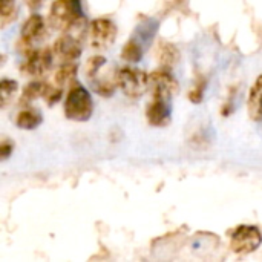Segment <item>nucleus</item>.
Listing matches in <instances>:
<instances>
[{
    "mask_svg": "<svg viewBox=\"0 0 262 262\" xmlns=\"http://www.w3.org/2000/svg\"><path fill=\"white\" fill-rule=\"evenodd\" d=\"M117 74L118 69H115L114 64H109L101 55L92 57L86 64V77L92 89L103 97H111L115 91V86H118Z\"/></svg>",
    "mask_w": 262,
    "mask_h": 262,
    "instance_id": "f257e3e1",
    "label": "nucleus"
},
{
    "mask_svg": "<svg viewBox=\"0 0 262 262\" xmlns=\"http://www.w3.org/2000/svg\"><path fill=\"white\" fill-rule=\"evenodd\" d=\"M84 21V12L80 0H55L51 14L49 23L57 31H71L75 26Z\"/></svg>",
    "mask_w": 262,
    "mask_h": 262,
    "instance_id": "f03ea898",
    "label": "nucleus"
},
{
    "mask_svg": "<svg viewBox=\"0 0 262 262\" xmlns=\"http://www.w3.org/2000/svg\"><path fill=\"white\" fill-rule=\"evenodd\" d=\"M94 111V103L91 94L83 86H72L66 101H64V114L69 120L74 121H86L91 118Z\"/></svg>",
    "mask_w": 262,
    "mask_h": 262,
    "instance_id": "7ed1b4c3",
    "label": "nucleus"
},
{
    "mask_svg": "<svg viewBox=\"0 0 262 262\" xmlns=\"http://www.w3.org/2000/svg\"><path fill=\"white\" fill-rule=\"evenodd\" d=\"M118 88L130 98H140L149 89V77L137 68H121L117 74Z\"/></svg>",
    "mask_w": 262,
    "mask_h": 262,
    "instance_id": "20e7f679",
    "label": "nucleus"
},
{
    "mask_svg": "<svg viewBox=\"0 0 262 262\" xmlns=\"http://www.w3.org/2000/svg\"><path fill=\"white\" fill-rule=\"evenodd\" d=\"M262 243L261 232L255 226H239L230 239V247L238 255H247L255 252Z\"/></svg>",
    "mask_w": 262,
    "mask_h": 262,
    "instance_id": "39448f33",
    "label": "nucleus"
},
{
    "mask_svg": "<svg viewBox=\"0 0 262 262\" xmlns=\"http://www.w3.org/2000/svg\"><path fill=\"white\" fill-rule=\"evenodd\" d=\"M115 37H117V28L107 18L94 20L89 26L88 38H89V45L94 49L109 48L115 41Z\"/></svg>",
    "mask_w": 262,
    "mask_h": 262,
    "instance_id": "423d86ee",
    "label": "nucleus"
},
{
    "mask_svg": "<svg viewBox=\"0 0 262 262\" xmlns=\"http://www.w3.org/2000/svg\"><path fill=\"white\" fill-rule=\"evenodd\" d=\"M149 91L154 98L170 100L178 92L177 80L166 71H157L149 75Z\"/></svg>",
    "mask_w": 262,
    "mask_h": 262,
    "instance_id": "0eeeda50",
    "label": "nucleus"
},
{
    "mask_svg": "<svg viewBox=\"0 0 262 262\" xmlns=\"http://www.w3.org/2000/svg\"><path fill=\"white\" fill-rule=\"evenodd\" d=\"M52 49H41V51H34L29 52L26 57V63L23 64V72L31 75V77H41L46 74L52 64Z\"/></svg>",
    "mask_w": 262,
    "mask_h": 262,
    "instance_id": "6e6552de",
    "label": "nucleus"
},
{
    "mask_svg": "<svg viewBox=\"0 0 262 262\" xmlns=\"http://www.w3.org/2000/svg\"><path fill=\"white\" fill-rule=\"evenodd\" d=\"M52 52L57 58H60L63 63H68V61H74L75 58L80 57L81 54V46L80 43L69 37V35H63L60 37L55 43H54V48H52Z\"/></svg>",
    "mask_w": 262,
    "mask_h": 262,
    "instance_id": "1a4fd4ad",
    "label": "nucleus"
},
{
    "mask_svg": "<svg viewBox=\"0 0 262 262\" xmlns=\"http://www.w3.org/2000/svg\"><path fill=\"white\" fill-rule=\"evenodd\" d=\"M147 121L152 126H166L170 121V106L167 100L154 98L146 109Z\"/></svg>",
    "mask_w": 262,
    "mask_h": 262,
    "instance_id": "9d476101",
    "label": "nucleus"
},
{
    "mask_svg": "<svg viewBox=\"0 0 262 262\" xmlns=\"http://www.w3.org/2000/svg\"><path fill=\"white\" fill-rule=\"evenodd\" d=\"M45 35V21L40 15H31L21 26V41L26 45H32L41 40Z\"/></svg>",
    "mask_w": 262,
    "mask_h": 262,
    "instance_id": "9b49d317",
    "label": "nucleus"
},
{
    "mask_svg": "<svg viewBox=\"0 0 262 262\" xmlns=\"http://www.w3.org/2000/svg\"><path fill=\"white\" fill-rule=\"evenodd\" d=\"M249 115L253 121H262V75L255 81L249 95Z\"/></svg>",
    "mask_w": 262,
    "mask_h": 262,
    "instance_id": "f8f14e48",
    "label": "nucleus"
},
{
    "mask_svg": "<svg viewBox=\"0 0 262 262\" xmlns=\"http://www.w3.org/2000/svg\"><path fill=\"white\" fill-rule=\"evenodd\" d=\"M75 75H77V66L72 61L63 63L58 68V71L55 72V77H54L55 78V86L63 89L64 86H68V84H71L74 81Z\"/></svg>",
    "mask_w": 262,
    "mask_h": 262,
    "instance_id": "ddd939ff",
    "label": "nucleus"
},
{
    "mask_svg": "<svg viewBox=\"0 0 262 262\" xmlns=\"http://www.w3.org/2000/svg\"><path fill=\"white\" fill-rule=\"evenodd\" d=\"M15 123L20 129L31 130V129H35L41 123V115H40V112H37L34 109H25L18 114Z\"/></svg>",
    "mask_w": 262,
    "mask_h": 262,
    "instance_id": "4468645a",
    "label": "nucleus"
},
{
    "mask_svg": "<svg viewBox=\"0 0 262 262\" xmlns=\"http://www.w3.org/2000/svg\"><path fill=\"white\" fill-rule=\"evenodd\" d=\"M46 89H48V84H46V83H41V81H32V83H29V84L25 88V91H23V95H21L20 103H21V104H29V103L34 101L35 98L45 97Z\"/></svg>",
    "mask_w": 262,
    "mask_h": 262,
    "instance_id": "2eb2a0df",
    "label": "nucleus"
},
{
    "mask_svg": "<svg viewBox=\"0 0 262 262\" xmlns=\"http://www.w3.org/2000/svg\"><path fill=\"white\" fill-rule=\"evenodd\" d=\"M121 55H123V58H126L127 61H140L141 57H143V48L140 46L138 41L130 40V41L123 48Z\"/></svg>",
    "mask_w": 262,
    "mask_h": 262,
    "instance_id": "dca6fc26",
    "label": "nucleus"
},
{
    "mask_svg": "<svg viewBox=\"0 0 262 262\" xmlns=\"http://www.w3.org/2000/svg\"><path fill=\"white\" fill-rule=\"evenodd\" d=\"M14 14H15V0H0L2 23L6 25L9 20L14 18Z\"/></svg>",
    "mask_w": 262,
    "mask_h": 262,
    "instance_id": "f3484780",
    "label": "nucleus"
},
{
    "mask_svg": "<svg viewBox=\"0 0 262 262\" xmlns=\"http://www.w3.org/2000/svg\"><path fill=\"white\" fill-rule=\"evenodd\" d=\"M178 60V51L170 46V45H166L161 51V63L166 66V68H173V64L177 63Z\"/></svg>",
    "mask_w": 262,
    "mask_h": 262,
    "instance_id": "a211bd4d",
    "label": "nucleus"
},
{
    "mask_svg": "<svg viewBox=\"0 0 262 262\" xmlns=\"http://www.w3.org/2000/svg\"><path fill=\"white\" fill-rule=\"evenodd\" d=\"M0 94H2V103L3 104H6L8 103V100H9V97H12L14 95V92L17 91V83L15 81H12V80H3L2 81V86H0Z\"/></svg>",
    "mask_w": 262,
    "mask_h": 262,
    "instance_id": "6ab92c4d",
    "label": "nucleus"
},
{
    "mask_svg": "<svg viewBox=\"0 0 262 262\" xmlns=\"http://www.w3.org/2000/svg\"><path fill=\"white\" fill-rule=\"evenodd\" d=\"M11 152H12V144H9L6 140H3L2 141V160H6Z\"/></svg>",
    "mask_w": 262,
    "mask_h": 262,
    "instance_id": "aec40b11",
    "label": "nucleus"
}]
</instances>
